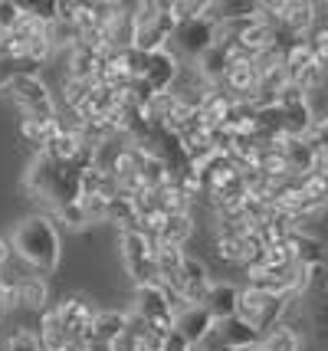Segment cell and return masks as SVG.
<instances>
[{"label":"cell","instance_id":"1f68e13d","mask_svg":"<svg viewBox=\"0 0 328 351\" xmlns=\"http://www.w3.org/2000/svg\"><path fill=\"white\" fill-rule=\"evenodd\" d=\"M10 256H14V250H10V240H3V237H0V273L7 269Z\"/></svg>","mask_w":328,"mask_h":351},{"label":"cell","instance_id":"e0dca14e","mask_svg":"<svg viewBox=\"0 0 328 351\" xmlns=\"http://www.w3.org/2000/svg\"><path fill=\"white\" fill-rule=\"evenodd\" d=\"M125 328H128V315H125V312L102 308V312H95L92 338H89V341H105V345H115L118 338L125 335Z\"/></svg>","mask_w":328,"mask_h":351},{"label":"cell","instance_id":"6da1fadb","mask_svg":"<svg viewBox=\"0 0 328 351\" xmlns=\"http://www.w3.org/2000/svg\"><path fill=\"white\" fill-rule=\"evenodd\" d=\"M10 250L36 276H49V273H56V266H60V250L63 246H60V233L53 227V220L43 214H33L14 227Z\"/></svg>","mask_w":328,"mask_h":351},{"label":"cell","instance_id":"277c9868","mask_svg":"<svg viewBox=\"0 0 328 351\" xmlns=\"http://www.w3.org/2000/svg\"><path fill=\"white\" fill-rule=\"evenodd\" d=\"M174 30H177V23H174L168 3H161V0L135 3V49L138 53L151 56L157 49H168Z\"/></svg>","mask_w":328,"mask_h":351},{"label":"cell","instance_id":"ba28073f","mask_svg":"<svg viewBox=\"0 0 328 351\" xmlns=\"http://www.w3.org/2000/svg\"><path fill=\"white\" fill-rule=\"evenodd\" d=\"M118 250H122V266L125 276L138 286H151L157 282V263H155V246L141 230H125L118 237Z\"/></svg>","mask_w":328,"mask_h":351},{"label":"cell","instance_id":"9a60e30c","mask_svg":"<svg viewBox=\"0 0 328 351\" xmlns=\"http://www.w3.org/2000/svg\"><path fill=\"white\" fill-rule=\"evenodd\" d=\"M203 308L214 315V322H223V319H234L236 308H240V289L234 282H214L207 299H203Z\"/></svg>","mask_w":328,"mask_h":351},{"label":"cell","instance_id":"3957f363","mask_svg":"<svg viewBox=\"0 0 328 351\" xmlns=\"http://www.w3.org/2000/svg\"><path fill=\"white\" fill-rule=\"evenodd\" d=\"M0 92L16 106L23 119H36V122H49L56 119V106H53V92L36 73H14L7 79Z\"/></svg>","mask_w":328,"mask_h":351},{"label":"cell","instance_id":"cb8c5ba5","mask_svg":"<svg viewBox=\"0 0 328 351\" xmlns=\"http://www.w3.org/2000/svg\"><path fill=\"white\" fill-rule=\"evenodd\" d=\"M217 256L223 263H240V266H247L243 240H234V237H217Z\"/></svg>","mask_w":328,"mask_h":351},{"label":"cell","instance_id":"4dcf8cb0","mask_svg":"<svg viewBox=\"0 0 328 351\" xmlns=\"http://www.w3.org/2000/svg\"><path fill=\"white\" fill-rule=\"evenodd\" d=\"M161 351H194V345H190L188 338L174 328V332H168V335H164V341H161Z\"/></svg>","mask_w":328,"mask_h":351},{"label":"cell","instance_id":"484cf974","mask_svg":"<svg viewBox=\"0 0 328 351\" xmlns=\"http://www.w3.org/2000/svg\"><path fill=\"white\" fill-rule=\"evenodd\" d=\"M23 20V7L14 3V0H0V30L3 33H14Z\"/></svg>","mask_w":328,"mask_h":351},{"label":"cell","instance_id":"836d02e7","mask_svg":"<svg viewBox=\"0 0 328 351\" xmlns=\"http://www.w3.org/2000/svg\"><path fill=\"white\" fill-rule=\"evenodd\" d=\"M89 351H115V345H105V341H89Z\"/></svg>","mask_w":328,"mask_h":351},{"label":"cell","instance_id":"d4e9b609","mask_svg":"<svg viewBox=\"0 0 328 351\" xmlns=\"http://www.w3.org/2000/svg\"><path fill=\"white\" fill-rule=\"evenodd\" d=\"M56 217L63 220L66 227H73V230H82V227H89V223H92V220H89V214H86V207H82V200L60 207V210H56Z\"/></svg>","mask_w":328,"mask_h":351},{"label":"cell","instance_id":"7402d4cb","mask_svg":"<svg viewBox=\"0 0 328 351\" xmlns=\"http://www.w3.org/2000/svg\"><path fill=\"white\" fill-rule=\"evenodd\" d=\"M155 200H157V207H161V210H164L168 217L190 214V204H194V200H190L188 194L177 187V184H164V187H161V191L155 194Z\"/></svg>","mask_w":328,"mask_h":351},{"label":"cell","instance_id":"44dd1931","mask_svg":"<svg viewBox=\"0 0 328 351\" xmlns=\"http://www.w3.org/2000/svg\"><path fill=\"white\" fill-rule=\"evenodd\" d=\"M63 132V122H60V115L56 119H49V122H36V119H20V135L27 138L30 145H36L40 152L47 148L53 138Z\"/></svg>","mask_w":328,"mask_h":351},{"label":"cell","instance_id":"74e56055","mask_svg":"<svg viewBox=\"0 0 328 351\" xmlns=\"http://www.w3.org/2000/svg\"><path fill=\"white\" fill-rule=\"evenodd\" d=\"M253 351H260V348H253Z\"/></svg>","mask_w":328,"mask_h":351},{"label":"cell","instance_id":"f1b7e54d","mask_svg":"<svg viewBox=\"0 0 328 351\" xmlns=\"http://www.w3.org/2000/svg\"><path fill=\"white\" fill-rule=\"evenodd\" d=\"M16 306V282L14 276H7V269L0 273V312H7V308Z\"/></svg>","mask_w":328,"mask_h":351},{"label":"cell","instance_id":"f546056e","mask_svg":"<svg viewBox=\"0 0 328 351\" xmlns=\"http://www.w3.org/2000/svg\"><path fill=\"white\" fill-rule=\"evenodd\" d=\"M7 351H43L40 338L30 335V332H14L10 341H7Z\"/></svg>","mask_w":328,"mask_h":351},{"label":"cell","instance_id":"8992f818","mask_svg":"<svg viewBox=\"0 0 328 351\" xmlns=\"http://www.w3.org/2000/svg\"><path fill=\"white\" fill-rule=\"evenodd\" d=\"M214 46H217V20L214 16H197V20H188V23H177V30L168 40V53L181 66H194Z\"/></svg>","mask_w":328,"mask_h":351},{"label":"cell","instance_id":"83f0119b","mask_svg":"<svg viewBox=\"0 0 328 351\" xmlns=\"http://www.w3.org/2000/svg\"><path fill=\"white\" fill-rule=\"evenodd\" d=\"M309 46H312L315 60L328 69V27H318V30L309 33Z\"/></svg>","mask_w":328,"mask_h":351},{"label":"cell","instance_id":"9c48e42d","mask_svg":"<svg viewBox=\"0 0 328 351\" xmlns=\"http://www.w3.org/2000/svg\"><path fill=\"white\" fill-rule=\"evenodd\" d=\"M260 332L253 328L250 322H243L240 315L234 319H223L217 322V328H214V335L203 341L201 348H227V351H253L260 348ZM197 351V348H194Z\"/></svg>","mask_w":328,"mask_h":351},{"label":"cell","instance_id":"7a4b0ae2","mask_svg":"<svg viewBox=\"0 0 328 351\" xmlns=\"http://www.w3.org/2000/svg\"><path fill=\"white\" fill-rule=\"evenodd\" d=\"M79 168H69V165H56L49 161L47 154H40L36 161L27 171V191L33 197H40L43 204L53 207V214L66 207V204H76L82 200V191H79Z\"/></svg>","mask_w":328,"mask_h":351},{"label":"cell","instance_id":"8d00e7d4","mask_svg":"<svg viewBox=\"0 0 328 351\" xmlns=\"http://www.w3.org/2000/svg\"><path fill=\"white\" fill-rule=\"evenodd\" d=\"M325 302H328V276H325Z\"/></svg>","mask_w":328,"mask_h":351},{"label":"cell","instance_id":"ac0fdd59","mask_svg":"<svg viewBox=\"0 0 328 351\" xmlns=\"http://www.w3.org/2000/svg\"><path fill=\"white\" fill-rule=\"evenodd\" d=\"M14 282H16V306L43 308V312H47L49 286L43 276H14Z\"/></svg>","mask_w":328,"mask_h":351},{"label":"cell","instance_id":"5bb4252c","mask_svg":"<svg viewBox=\"0 0 328 351\" xmlns=\"http://www.w3.org/2000/svg\"><path fill=\"white\" fill-rule=\"evenodd\" d=\"M286 243H289V250H292L296 266H309V269H315V266L325 263V243H322L318 237H312V233H305L302 227L292 230Z\"/></svg>","mask_w":328,"mask_h":351},{"label":"cell","instance_id":"e575fe53","mask_svg":"<svg viewBox=\"0 0 328 351\" xmlns=\"http://www.w3.org/2000/svg\"><path fill=\"white\" fill-rule=\"evenodd\" d=\"M3 53H7V33L0 30V56H3Z\"/></svg>","mask_w":328,"mask_h":351},{"label":"cell","instance_id":"2e32d148","mask_svg":"<svg viewBox=\"0 0 328 351\" xmlns=\"http://www.w3.org/2000/svg\"><path fill=\"white\" fill-rule=\"evenodd\" d=\"M36 338H40V345H43V351H63L73 338H69V332H66L63 319H60V312H56V306H49L43 315H40V332H36Z\"/></svg>","mask_w":328,"mask_h":351},{"label":"cell","instance_id":"603a6c76","mask_svg":"<svg viewBox=\"0 0 328 351\" xmlns=\"http://www.w3.org/2000/svg\"><path fill=\"white\" fill-rule=\"evenodd\" d=\"M95 82H79V79H63V89H60V99H63L66 112H76L82 108V102L92 95Z\"/></svg>","mask_w":328,"mask_h":351},{"label":"cell","instance_id":"5b68a950","mask_svg":"<svg viewBox=\"0 0 328 351\" xmlns=\"http://www.w3.org/2000/svg\"><path fill=\"white\" fill-rule=\"evenodd\" d=\"M188 308V302H181L174 292H168L161 282H151V286H138L135 289V315H138L155 335H168L174 332V319L177 312Z\"/></svg>","mask_w":328,"mask_h":351},{"label":"cell","instance_id":"d590c367","mask_svg":"<svg viewBox=\"0 0 328 351\" xmlns=\"http://www.w3.org/2000/svg\"><path fill=\"white\" fill-rule=\"evenodd\" d=\"M197 351H227V348H197Z\"/></svg>","mask_w":328,"mask_h":351},{"label":"cell","instance_id":"d6a6232c","mask_svg":"<svg viewBox=\"0 0 328 351\" xmlns=\"http://www.w3.org/2000/svg\"><path fill=\"white\" fill-rule=\"evenodd\" d=\"M63 351H89V341H69Z\"/></svg>","mask_w":328,"mask_h":351},{"label":"cell","instance_id":"ffe728a7","mask_svg":"<svg viewBox=\"0 0 328 351\" xmlns=\"http://www.w3.org/2000/svg\"><path fill=\"white\" fill-rule=\"evenodd\" d=\"M260 351H302V335L289 322H279L260 338Z\"/></svg>","mask_w":328,"mask_h":351},{"label":"cell","instance_id":"7c38bea8","mask_svg":"<svg viewBox=\"0 0 328 351\" xmlns=\"http://www.w3.org/2000/svg\"><path fill=\"white\" fill-rule=\"evenodd\" d=\"M210 286H214V282H210V273H207L203 260H197V256H184V279H181L177 299L188 302V306H203V299H207Z\"/></svg>","mask_w":328,"mask_h":351},{"label":"cell","instance_id":"8fae6325","mask_svg":"<svg viewBox=\"0 0 328 351\" xmlns=\"http://www.w3.org/2000/svg\"><path fill=\"white\" fill-rule=\"evenodd\" d=\"M174 328L181 332V335L188 338L194 348H201L207 338L214 335V328H217V322H214V315L207 312L203 306H188L177 312V319H174Z\"/></svg>","mask_w":328,"mask_h":351},{"label":"cell","instance_id":"30bf717a","mask_svg":"<svg viewBox=\"0 0 328 351\" xmlns=\"http://www.w3.org/2000/svg\"><path fill=\"white\" fill-rule=\"evenodd\" d=\"M56 312H60V319H63L73 341H89L92 338V322L99 308H92L82 295H66L63 302L56 306Z\"/></svg>","mask_w":328,"mask_h":351},{"label":"cell","instance_id":"d6986e66","mask_svg":"<svg viewBox=\"0 0 328 351\" xmlns=\"http://www.w3.org/2000/svg\"><path fill=\"white\" fill-rule=\"evenodd\" d=\"M190 237H194V217L181 214V217H168V220H164V227H161V233H157V243L184 250ZM151 246H155V243H151Z\"/></svg>","mask_w":328,"mask_h":351},{"label":"cell","instance_id":"4fadbf2b","mask_svg":"<svg viewBox=\"0 0 328 351\" xmlns=\"http://www.w3.org/2000/svg\"><path fill=\"white\" fill-rule=\"evenodd\" d=\"M99 66H102V53L89 43H76L66 53V79L99 82Z\"/></svg>","mask_w":328,"mask_h":351},{"label":"cell","instance_id":"4316f807","mask_svg":"<svg viewBox=\"0 0 328 351\" xmlns=\"http://www.w3.org/2000/svg\"><path fill=\"white\" fill-rule=\"evenodd\" d=\"M312 335H315V341H318V348L328 351V302H322V306L312 312Z\"/></svg>","mask_w":328,"mask_h":351},{"label":"cell","instance_id":"52a82bcc","mask_svg":"<svg viewBox=\"0 0 328 351\" xmlns=\"http://www.w3.org/2000/svg\"><path fill=\"white\" fill-rule=\"evenodd\" d=\"M289 306H292V299H286V295L247 286V289H240V308H236V315L243 322H250L260 335H266L269 328H276L282 322V315L289 312Z\"/></svg>","mask_w":328,"mask_h":351}]
</instances>
